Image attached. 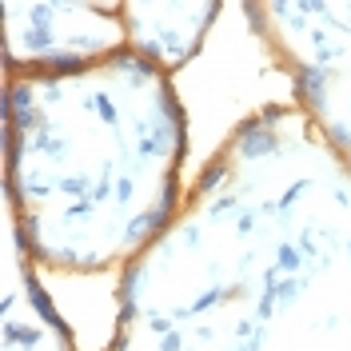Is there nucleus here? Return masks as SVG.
<instances>
[{
	"mask_svg": "<svg viewBox=\"0 0 351 351\" xmlns=\"http://www.w3.org/2000/svg\"><path fill=\"white\" fill-rule=\"evenodd\" d=\"M219 12H223L219 0H196V4H188V0H180V4L128 0V4H120L128 52L148 60L160 72H168V76L204 48V36L212 32Z\"/></svg>",
	"mask_w": 351,
	"mask_h": 351,
	"instance_id": "nucleus-6",
	"label": "nucleus"
},
{
	"mask_svg": "<svg viewBox=\"0 0 351 351\" xmlns=\"http://www.w3.org/2000/svg\"><path fill=\"white\" fill-rule=\"evenodd\" d=\"M104 351H351V168L300 104L208 156L120 271Z\"/></svg>",
	"mask_w": 351,
	"mask_h": 351,
	"instance_id": "nucleus-1",
	"label": "nucleus"
},
{
	"mask_svg": "<svg viewBox=\"0 0 351 351\" xmlns=\"http://www.w3.org/2000/svg\"><path fill=\"white\" fill-rule=\"evenodd\" d=\"M4 72H84L128 52L120 4L4 0Z\"/></svg>",
	"mask_w": 351,
	"mask_h": 351,
	"instance_id": "nucleus-4",
	"label": "nucleus"
},
{
	"mask_svg": "<svg viewBox=\"0 0 351 351\" xmlns=\"http://www.w3.org/2000/svg\"><path fill=\"white\" fill-rule=\"evenodd\" d=\"M188 116L140 56L84 72H4V212L36 267L124 271L172 223Z\"/></svg>",
	"mask_w": 351,
	"mask_h": 351,
	"instance_id": "nucleus-2",
	"label": "nucleus"
},
{
	"mask_svg": "<svg viewBox=\"0 0 351 351\" xmlns=\"http://www.w3.org/2000/svg\"><path fill=\"white\" fill-rule=\"evenodd\" d=\"M4 304H0V351H76V339L48 291L36 280V263L24 252L21 232L4 212Z\"/></svg>",
	"mask_w": 351,
	"mask_h": 351,
	"instance_id": "nucleus-5",
	"label": "nucleus"
},
{
	"mask_svg": "<svg viewBox=\"0 0 351 351\" xmlns=\"http://www.w3.org/2000/svg\"><path fill=\"white\" fill-rule=\"evenodd\" d=\"M243 16L291 80L295 104L351 168V0H256Z\"/></svg>",
	"mask_w": 351,
	"mask_h": 351,
	"instance_id": "nucleus-3",
	"label": "nucleus"
}]
</instances>
